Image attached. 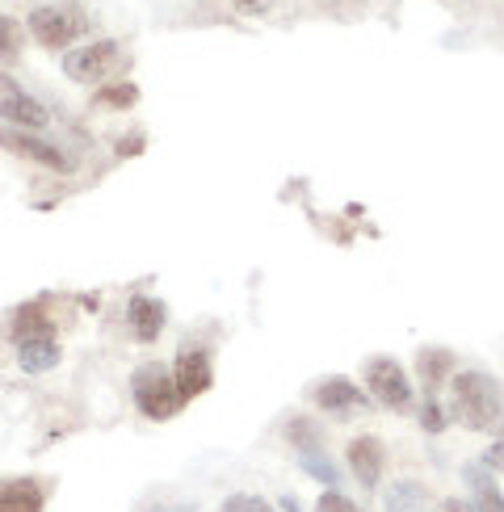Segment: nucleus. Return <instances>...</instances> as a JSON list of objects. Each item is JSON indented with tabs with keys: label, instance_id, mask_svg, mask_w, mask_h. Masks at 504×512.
Here are the masks:
<instances>
[{
	"label": "nucleus",
	"instance_id": "nucleus-19",
	"mask_svg": "<svg viewBox=\"0 0 504 512\" xmlns=\"http://www.w3.org/2000/svg\"><path fill=\"white\" fill-rule=\"evenodd\" d=\"M286 445H294V454H311V450H324V437H320V424L311 416H290L286 429H282Z\"/></svg>",
	"mask_w": 504,
	"mask_h": 512
},
{
	"label": "nucleus",
	"instance_id": "nucleus-17",
	"mask_svg": "<svg viewBox=\"0 0 504 512\" xmlns=\"http://www.w3.org/2000/svg\"><path fill=\"white\" fill-rule=\"evenodd\" d=\"M135 105H139V84L114 80V84H101V89L93 93L89 110H97V114H122V110H135Z\"/></svg>",
	"mask_w": 504,
	"mask_h": 512
},
{
	"label": "nucleus",
	"instance_id": "nucleus-8",
	"mask_svg": "<svg viewBox=\"0 0 504 512\" xmlns=\"http://www.w3.org/2000/svg\"><path fill=\"white\" fill-rule=\"evenodd\" d=\"M173 378H177L181 403L206 395V391H210V382H215V366H210V353H202V349H181L177 361H173Z\"/></svg>",
	"mask_w": 504,
	"mask_h": 512
},
{
	"label": "nucleus",
	"instance_id": "nucleus-13",
	"mask_svg": "<svg viewBox=\"0 0 504 512\" xmlns=\"http://www.w3.org/2000/svg\"><path fill=\"white\" fill-rule=\"evenodd\" d=\"M9 336L13 345H30V340H55V319L38 303H21L9 315Z\"/></svg>",
	"mask_w": 504,
	"mask_h": 512
},
{
	"label": "nucleus",
	"instance_id": "nucleus-5",
	"mask_svg": "<svg viewBox=\"0 0 504 512\" xmlns=\"http://www.w3.org/2000/svg\"><path fill=\"white\" fill-rule=\"evenodd\" d=\"M362 378H366V391H370V399L378 403V408H387V412H408L412 408V378L404 374V366H399L395 357H387V353L370 357Z\"/></svg>",
	"mask_w": 504,
	"mask_h": 512
},
{
	"label": "nucleus",
	"instance_id": "nucleus-2",
	"mask_svg": "<svg viewBox=\"0 0 504 512\" xmlns=\"http://www.w3.org/2000/svg\"><path fill=\"white\" fill-rule=\"evenodd\" d=\"M131 399L147 420H173L185 408L181 391H177V378L164 361H143V366L131 374Z\"/></svg>",
	"mask_w": 504,
	"mask_h": 512
},
{
	"label": "nucleus",
	"instance_id": "nucleus-22",
	"mask_svg": "<svg viewBox=\"0 0 504 512\" xmlns=\"http://www.w3.org/2000/svg\"><path fill=\"white\" fill-rule=\"evenodd\" d=\"M416 416H420V429H425V433H446V424L454 420V416H450L446 408H441V403H437L433 395H429L425 403H420V412H416Z\"/></svg>",
	"mask_w": 504,
	"mask_h": 512
},
{
	"label": "nucleus",
	"instance_id": "nucleus-16",
	"mask_svg": "<svg viewBox=\"0 0 504 512\" xmlns=\"http://www.w3.org/2000/svg\"><path fill=\"white\" fill-rule=\"evenodd\" d=\"M383 508L387 512H433L429 504V487L420 479H395L383 496Z\"/></svg>",
	"mask_w": 504,
	"mask_h": 512
},
{
	"label": "nucleus",
	"instance_id": "nucleus-12",
	"mask_svg": "<svg viewBox=\"0 0 504 512\" xmlns=\"http://www.w3.org/2000/svg\"><path fill=\"white\" fill-rule=\"evenodd\" d=\"M164 319H168V307L152 294H135L126 303V324H131L139 345H156V336L164 332Z\"/></svg>",
	"mask_w": 504,
	"mask_h": 512
},
{
	"label": "nucleus",
	"instance_id": "nucleus-26",
	"mask_svg": "<svg viewBox=\"0 0 504 512\" xmlns=\"http://www.w3.org/2000/svg\"><path fill=\"white\" fill-rule=\"evenodd\" d=\"M0 26H5V63H13V55L21 51V30H17V21H13V17H5Z\"/></svg>",
	"mask_w": 504,
	"mask_h": 512
},
{
	"label": "nucleus",
	"instance_id": "nucleus-10",
	"mask_svg": "<svg viewBox=\"0 0 504 512\" xmlns=\"http://www.w3.org/2000/svg\"><path fill=\"white\" fill-rule=\"evenodd\" d=\"M51 496V483L42 475H13L0 483V512H42Z\"/></svg>",
	"mask_w": 504,
	"mask_h": 512
},
{
	"label": "nucleus",
	"instance_id": "nucleus-30",
	"mask_svg": "<svg viewBox=\"0 0 504 512\" xmlns=\"http://www.w3.org/2000/svg\"><path fill=\"white\" fill-rule=\"evenodd\" d=\"M156 512H198V508H156Z\"/></svg>",
	"mask_w": 504,
	"mask_h": 512
},
{
	"label": "nucleus",
	"instance_id": "nucleus-25",
	"mask_svg": "<svg viewBox=\"0 0 504 512\" xmlns=\"http://www.w3.org/2000/svg\"><path fill=\"white\" fill-rule=\"evenodd\" d=\"M479 462L488 466L492 475H504V437H496V441L488 445V450H483V458H479Z\"/></svg>",
	"mask_w": 504,
	"mask_h": 512
},
{
	"label": "nucleus",
	"instance_id": "nucleus-14",
	"mask_svg": "<svg viewBox=\"0 0 504 512\" xmlns=\"http://www.w3.org/2000/svg\"><path fill=\"white\" fill-rule=\"evenodd\" d=\"M462 479H467V492H471V500H467L471 512H504V492L483 462L462 466Z\"/></svg>",
	"mask_w": 504,
	"mask_h": 512
},
{
	"label": "nucleus",
	"instance_id": "nucleus-28",
	"mask_svg": "<svg viewBox=\"0 0 504 512\" xmlns=\"http://www.w3.org/2000/svg\"><path fill=\"white\" fill-rule=\"evenodd\" d=\"M278 512H299V496H278Z\"/></svg>",
	"mask_w": 504,
	"mask_h": 512
},
{
	"label": "nucleus",
	"instance_id": "nucleus-4",
	"mask_svg": "<svg viewBox=\"0 0 504 512\" xmlns=\"http://www.w3.org/2000/svg\"><path fill=\"white\" fill-rule=\"evenodd\" d=\"M122 63H126V55H122L118 42L97 38V42H84V47L63 55V76H68L72 84H105V80L114 84Z\"/></svg>",
	"mask_w": 504,
	"mask_h": 512
},
{
	"label": "nucleus",
	"instance_id": "nucleus-9",
	"mask_svg": "<svg viewBox=\"0 0 504 512\" xmlns=\"http://www.w3.org/2000/svg\"><path fill=\"white\" fill-rule=\"evenodd\" d=\"M345 458H349V471H353V479L366 487V492H374L378 487V479H383V466H387V450H383V441L378 437H353L349 445H345Z\"/></svg>",
	"mask_w": 504,
	"mask_h": 512
},
{
	"label": "nucleus",
	"instance_id": "nucleus-7",
	"mask_svg": "<svg viewBox=\"0 0 504 512\" xmlns=\"http://www.w3.org/2000/svg\"><path fill=\"white\" fill-rule=\"evenodd\" d=\"M0 105H5V122L9 126H26V131H42V126L51 122V114H47V105L42 101H34L26 89H21V84L13 80V76H5L0 80Z\"/></svg>",
	"mask_w": 504,
	"mask_h": 512
},
{
	"label": "nucleus",
	"instance_id": "nucleus-15",
	"mask_svg": "<svg viewBox=\"0 0 504 512\" xmlns=\"http://www.w3.org/2000/svg\"><path fill=\"white\" fill-rule=\"evenodd\" d=\"M416 378L425 382V391L433 395L441 382L454 378V353L446 345H420L416 349Z\"/></svg>",
	"mask_w": 504,
	"mask_h": 512
},
{
	"label": "nucleus",
	"instance_id": "nucleus-6",
	"mask_svg": "<svg viewBox=\"0 0 504 512\" xmlns=\"http://www.w3.org/2000/svg\"><path fill=\"white\" fill-rule=\"evenodd\" d=\"M311 399H315V408L332 412V416H366V412L374 408L370 391H362L357 382H349V378H341V374L324 378L320 387L311 391Z\"/></svg>",
	"mask_w": 504,
	"mask_h": 512
},
{
	"label": "nucleus",
	"instance_id": "nucleus-1",
	"mask_svg": "<svg viewBox=\"0 0 504 512\" xmlns=\"http://www.w3.org/2000/svg\"><path fill=\"white\" fill-rule=\"evenodd\" d=\"M450 416L471 433L504 437V387L483 370H462L450 378Z\"/></svg>",
	"mask_w": 504,
	"mask_h": 512
},
{
	"label": "nucleus",
	"instance_id": "nucleus-20",
	"mask_svg": "<svg viewBox=\"0 0 504 512\" xmlns=\"http://www.w3.org/2000/svg\"><path fill=\"white\" fill-rule=\"evenodd\" d=\"M299 466L315 479V483H328V487H336L341 483V471L332 466V458L324 454V450H311V454H299Z\"/></svg>",
	"mask_w": 504,
	"mask_h": 512
},
{
	"label": "nucleus",
	"instance_id": "nucleus-24",
	"mask_svg": "<svg viewBox=\"0 0 504 512\" xmlns=\"http://www.w3.org/2000/svg\"><path fill=\"white\" fill-rule=\"evenodd\" d=\"M147 147V135L143 131H131V135H122L118 143H114V152H118V160H126V156H139Z\"/></svg>",
	"mask_w": 504,
	"mask_h": 512
},
{
	"label": "nucleus",
	"instance_id": "nucleus-11",
	"mask_svg": "<svg viewBox=\"0 0 504 512\" xmlns=\"http://www.w3.org/2000/svg\"><path fill=\"white\" fill-rule=\"evenodd\" d=\"M5 147L13 156H21V160H34L38 168H47V173H68V156L59 152L55 143H47V139H34V135H26V131H5Z\"/></svg>",
	"mask_w": 504,
	"mask_h": 512
},
{
	"label": "nucleus",
	"instance_id": "nucleus-18",
	"mask_svg": "<svg viewBox=\"0 0 504 512\" xmlns=\"http://www.w3.org/2000/svg\"><path fill=\"white\" fill-rule=\"evenodd\" d=\"M17 366L26 374H47L59 366V345L55 340H30V345H17Z\"/></svg>",
	"mask_w": 504,
	"mask_h": 512
},
{
	"label": "nucleus",
	"instance_id": "nucleus-3",
	"mask_svg": "<svg viewBox=\"0 0 504 512\" xmlns=\"http://www.w3.org/2000/svg\"><path fill=\"white\" fill-rule=\"evenodd\" d=\"M30 34L38 47L47 51H63L68 42H76L84 30H89V17H84L80 5H72V0H55V5H38L30 9Z\"/></svg>",
	"mask_w": 504,
	"mask_h": 512
},
{
	"label": "nucleus",
	"instance_id": "nucleus-27",
	"mask_svg": "<svg viewBox=\"0 0 504 512\" xmlns=\"http://www.w3.org/2000/svg\"><path fill=\"white\" fill-rule=\"evenodd\" d=\"M437 512H471V504H467V500H454V496H446V500L437 504Z\"/></svg>",
	"mask_w": 504,
	"mask_h": 512
},
{
	"label": "nucleus",
	"instance_id": "nucleus-29",
	"mask_svg": "<svg viewBox=\"0 0 504 512\" xmlns=\"http://www.w3.org/2000/svg\"><path fill=\"white\" fill-rule=\"evenodd\" d=\"M236 5H240L244 13H261V9H265V0H236Z\"/></svg>",
	"mask_w": 504,
	"mask_h": 512
},
{
	"label": "nucleus",
	"instance_id": "nucleus-23",
	"mask_svg": "<svg viewBox=\"0 0 504 512\" xmlns=\"http://www.w3.org/2000/svg\"><path fill=\"white\" fill-rule=\"evenodd\" d=\"M315 512H366V508H362V504H353L349 496H341L336 487H328V492L315 500Z\"/></svg>",
	"mask_w": 504,
	"mask_h": 512
},
{
	"label": "nucleus",
	"instance_id": "nucleus-21",
	"mask_svg": "<svg viewBox=\"0 0 504 512\" xmlns=\"http://www.w3.org/2000/svg\"><path fill=\"white\" fill-rule=\"evenodd\" d=\"M219 512H278V504H269V500L257 496V492H231V496L219 504Z\"/></svg>",
	"mask_w": 504,
	"mask_h": 512
}]
</instances>
